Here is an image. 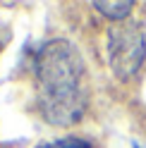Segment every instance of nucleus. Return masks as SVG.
Returning a JSON list of instances; mask_svg holds the SVG:
<instances>
[{
    "label": "nucleus",
    "instance_id": "nucleus-1",
    "mask_svg": "<svg viewBox=\"0 0 146 148\" xmlns=\"http://www.w3.org/2000/svg\"><path fill=\"white\" fill-rule=\"evenodd\" d=\"M36 98L45 122L55 127L77 124L86 112V64L74 43L53 38L34 60Z\"/></svg>",
    "mask_w": 146,
    "mask_h": 148
},
{
    "label": "nucleus",
    "instance_id": "nucleus-2",
    "mask_svg": "<svg viewBox=\"0 0 146 148\" xmlns=\"http://www.w3.org/2000/svg\"><path fill=\"white\" fill-rule=\"evenodd\" d=\"M146 60V36L139 24L117 22L108 29V62L117 79H132Z\"/></svg>",
    "mask_w": 146,
    "mask_h": 148
},
{
    "label": "nucleus",
    "instance_id": "nucleus-3",
    "mask_svg": "<svg viewBox=\"0 0 146 148\" xmlns=\"http://www.w3.org/2000/svg\"><path fill=\"white\" fill-rule=\"evenodd\" d=\"M94 7H96V10L101 12L103 17H108V19L122 22V19H127V17H129L134 3H132V0H113V3H110V0H96Z\"/></svg>",
    "mask_w": 146,
    "mask_h": 148
},
{
    "label": "nucleus",
    "instance_id": "nucleus-4",
    "mask_svg": "<svg viewBox=\"0 0 146 148\" xmlns=\"http://www.w3.org/2000/svg\"><path fill=\"white\" fill-rule=\"evenodd\" d=\"M39 148H96V146L81 136H65V138H58V141H50V143H41Z\"/></svg>",
    "mask_w": 146,
    "mask_h": 148
},
{
    "label": "nucleus",
    "instance_id": "nucleus-5",
    "mask_svg": "<svg viewBox=\"0 0 146 148\" xmlns=\"http://www.w3.org/2000/svg\"><path fill=\"white\" fill-rule=\"evenodd\" d=\"M132 148H141V146H139V143H132Z\"/></svg>",
    "mask_w": 146,
    "mask_h": 148
}]
</instances>
